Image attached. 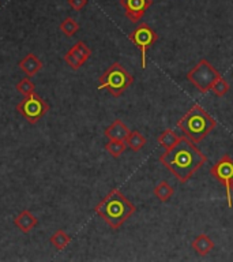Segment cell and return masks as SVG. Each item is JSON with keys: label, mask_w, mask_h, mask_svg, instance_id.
Wrapping results in <instances>:
<instances>
[{"label": "cell", "mask_w": 233, "mask_h": 262, "mask_svg": "<svg viewBox=\"0 0 233 262\" xmlns=\"http://www.w3.org/2000/svg\"><path fill=\"white\" fill-rule=\"evenodd\" d=\"M157 141H158L159 145H161V146L165 149V151H167V150H171V149H173V147H175L176 145L179 143L180 137L176 134L175 131L165 130L162 134L159 135Z\"/></svg>", "instance_id": "16"}, {"label": "cell", "mask_w": 233, "mask_h": 262, "mask_svg": "<svg viewBox=\"0 0 233 262\" xmlns=\"http://www.w3.org/2000/svg\"><path fill=\"white\" fill-rule=\"evenodd\" d=\"M212 90H213V93L216 94V96H218V97H222V96H225V94L229 92V83L226 82V79H225V78L220 77L216 81V83L213 85Z\"/></svg>", "instance_id": "22"}, {"label": "cell", "mask_w": 233, "mask_h": 262, "mask_svg": "<svg viewBox=\"0 0 233 262\" xmlns=\"http://www.w3.org/2000/svg\"><path fill=\"white\" fill-rule=\"evenodd\" d=\"M175 194V190L172 187L171 184L165 182V180H161L157 186L154 187V195L157 196V200L161 201V202H167Z\"/></svg>", "instance_id": "17"}, {"label": "cell", "mask_w": 233, "mask_h": 262, "mask_svg": "<svg viewBox=\"0 0 233 262\" xmlns=\"http://www.w3.org/2000/svg\"><path fill=\"white\" fill-rule=\"evenodd\" d=\"M135 210V205L131 204L118 188L110 190L108 195L94 208V212L112 229L120 228L134 214Z\"/></svg>", "instance_id": "2"}, {"label": "cell", "mask_w": 233, "mask_h": 262, "mask_svg": "<svg viewBox=\"0 0 233 262\" xmlns=\"http://www.w3.org/2000/svg\"><path fill=\"white\" fill-rule=\"evenodd\" d=\"M15 89L18 93H20L22 96H28V94L33 93L34 89H36V85L33 83L32 79L30 78H24V79H20L18 83H16Z\"/></svg>", "instance_id": "21"}, {"label": "cell", "mask_w": 233, "mask_h": 262, "mask_svg": "<svg viewBox=\"0 0 233 262\" xmlns=\"http://www.w3.org/2000/svg\"><path fill=\"white\" fill-rule=\"evenodd\" d=\"M49 242H51V245H52L57 251H61V250H64L65 247L69 245L71 236L65 232L64 229H57V231H55V232L51 235Z\"/></svg>", "instance_id": "15"}, {"label": "cell", "mask_w": 233, "mask_h": 262, "mask_svg": "<svg viewBox=\"0 0 233 262\" xmlns=\"http://www.w3.org/2000/svg\"><path fill=\"white\" fill-rule=\"evenodd\" d=\"M69 4V7L75 10V11H81L82 8L87 4V0H67Z\"/></svg>", "instance_id": "23"}, {"label": "cell", "mask_w": 233, "mask_h": 262, "mask_svg": "<svg viewBox=\"0 0 233 262\" xmlns=\"http://www.w3.org/2000/svg\"><path fill=\"white\" fill-rule=\"evenodd\" d=\"M127 149L126 141H120V139H109L108 143H105V150L109 153L113 159H118L124 153Z\"/></svg>", "instance_id": "19"}, {"label": "cell", "mask_w": 233, "mask_h": 262, "mask_svg": "<svg viewBox=\"0 0 233 262\" xmlns=\"http://www.w3.org/2000/svg\"><path fill=\"white\" fill-rule=\"evenodd\" d=\"M206 160V155H203L187 137L180 138L179 143L173 149L159 156L161 164L181 183H185L202 165H204Z\"/></svg>", "instance_id": "1"}, {"label": "cell", "mask_w": 233, "mask_h": 262, "mask_svg": "<svg viewBox=\"0 0 233 262\" xmlns=\"http://www.w3.org/2000/svg\"><path fill=\"white\" fill-rule=\"evenodd\" d=\"M14 225L19 229L22 233H29L38 225V219L33 214L30 210L24 209L18 213V216L14 219Z\"/></svg>", "instance_id": "11"}, {"label": "cell", "mask_w": 233, "mask_h": 262, "mask_svg": "<svg viewBox=\"0 0 233 262\" xmlns=\"http://www.w3.org/2000/svg\"><path fill=\"white\" fill-rule=\"evenodd\" d=\"M49 104L36 92L25 96L18 104H16V112L24 116L30 124H36L40 119H42L48 114Z\"/></svg>", "instance_id": "6"}, {"label": "cell", "mask_w": 233, "mask_h": 262, "mask_svg": "<svg viewBox=\"0 0 233 262\" xmlns=\"http://www.w3.org/2000/svg\"><path fill=\"white\" fill-rule=\"evenodd\" d=\"M120 3L127 18L131 22H138L153 4V0H120Z\"/></svg>", "instance_id": "10"}, {"label": "cell", "mask_w": 233, "mask_h": 262, "mask_svg": "<svg viewBox=\"0 0 233 262\" xmlns=\"http://www.w3.org/2000/svg\"><path fill=\"white\" fill-rule=\"evenodd\" d=\"M230 188H232V191H233V182H232V184H230Z\"/></svg>", "instance_id": "24"}, {"label": "cell", "mask_w": 233, "mask_h": 262, "mask_svg": "<svg viewBox=\"0 0 233 262\" xmlns=\"http://www.w3.org/2000/svg\"><path fill=\"white\" fill-rule=\"evenodd\" d=\"M91 56V49L86 45L83 41H77L71 48L65 52L64 61L71 67L73 70H79L82 66L85 64L86 61L89 60Z\"/></svg>", "instance_id": "9"}, {"label": "cell", "mask_w": 233, "mask_h": 262, "mask_svg": "<svg viewBox=\"0 0 233 262\" xmlns=\"http://www.w3.org/2000/svg\"><path fill=\"white\" fill-rule=\"evenodd\" d=\"M126 143L131 150L139 151L143 146H145V145H146V138H145V137H143L138 130H135V131H131L130 135L127 137Z\"/></svg>", "instance_id": "18"}, {"label": "cell", "mask_w": 233, "mask_h": 262, "mask_svg": "<svg viewBox=\"0 0 233 262\" xmlns=\"http://www.w3.org/2000/svg\"><path fill=\"white\" fill-rule=\"evenodd\" d=\"M132 82L134 77L124 69V66L116 61L98 78V90H108L113 97H119L132 85Z\"/></svg>", "instance_id": "4"}, {"label": "cell", "mask_w": 233, "mask_h": 262, "mask_svg": "<svg viewBox=\"0 0 233 262\" xmlns=\"http://www.w3.org/2000/svg\"><path fill=\"white\" fill-rule=\"evenodd\" d=\"M191 247L195 250L199 255H207L213 249H214V242L212 241V237H208L207 235H198V236L192 241Z\"/></svg>", "instance_id": "14"}, {"label": "cell", "mask_w": 233, "mask_h": 262, "mask_svg": "<svg viewBox=\"0 0 233 262\" xmlns=\"http://www.w3.org/2000/svg\"><path fill=\"white\" fill-rule=\"evenodd\" d=\"M59 29L65 37H73L79 30V24L71 16H67L65 19L61 20V24L59 25Z\"/></svg>", "instance_id": "20"}, {"label": "cell", "mask_w": 233, "mask_h": 262, "mask_svg": "<svg viewBox=\"0 0 233 262\" xmlns=\"http://www.w3.org/2000/svg\"><path fill=\"white\" fill-rule=\"evenodd\" d=\"M130 40L132 44L139 48L141 51V57H142V69H146V53L147 49L154 44L158 36L147 24H141L134 32L130 33Z\"/></svg>", "instance_id": "8"}, {"label": "cell", "mask_w": 233, "mask_h": 262, "mask_svg": "<svg viewBox=\"0 0 233 262\" xmlns=\"http://www.w3.org/2000/svg\"><path fill=\"white\" fill-rule=\"evenodd\" d=\"M18 67L22 70L28 77H34L41 69H42V61L34 53H29L24 59L18 61Z\"/></svg>", "instance_id": "12"}, {"label": "cell", "mask_w": 233, "mask_h": 262, "mask_svg": "<svg viewBox=\"0 0 233 262\" xmlns=\"http://www.w3.org/2000/svg\"><path fill=\"white\" fill-rule=\"evenodd\" d=\"M220 77L221 75L218 73V70L214 66L210 64L206 59H202L187 74L188 81L191 82L200 93H207L208 90H212L213 85L216 83V81Z\"/></svg>", "instance_id": "5"}, {"label": "cell", "mask_w": 233, "mask_h": 262, "mask_svg": "<svg viewBox=\"0 0 233 262\" xmlns=\"http://www.w3.org/2000/svg\"><path fill=\"white\" fill-rule=\"evenodd\" d=\"M210 173L214 176L218 182L224 184L225 191H226V201H228V206L232 208V188L230 184L233 182V160L230 156L225 155L222 159L217 161L212 168H210Z\"/></svg>", "instance_id": "7"}, {"label": "cell", "mask_w": 233, "mask_h": 262, "mask_svg": "<svg viewBox=\"0 0 233 262\" xmlns=\"http://www.w3.org/2000/svg\"><path fill=\"white\" fill-rule=\"evenodd\" d=\"M216 119L212 118L198 104L192 105L190 111H187V114L177 122V127L192 142H200L216 128Z\"/></svg>", "instance_id": "3"}, {"label": "cell", "mask_w": 233, "mask_h": 262, "mask_svg": "<svg viewBox=\"0 0 233 262\" xmlns=\"http://www.w3.org/2000/svg\"><path fill=\"white\" fill-rule=\"evenodd\" d=\"M131 130L127 127V124H124L122 119H116L110 126H108L104 131V135H105L108 139H120V141H126L127 137L130 135Z\"/></svg>", "instance_id": "13"}]
</instances>
